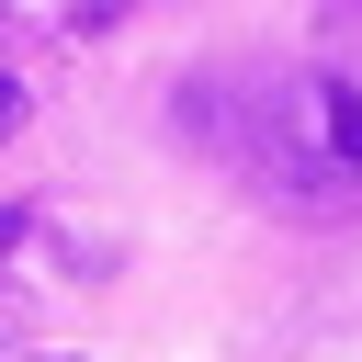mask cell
Here are the masks:
<instances>
[{"instance_id":"cell-1","label":"cell","mask_w":362,"mask_h":362,"mask_svg":"<svg viewBox=\"0 0 362 362\" xmlns=\"http://www.w3.org/2000/svg\"><path fill=\"white\" fill-rule=\"evenodd\" d=\"M136 0H68V23H124Z\"/></svg>"},{"instance_id":"cell-2","label":"cell","mask_w":362,"mask_h":362,"mask_svg":"<svg viewBox=\"0 0 362 362\" xmlns=\"http://www.w3.org/2000/svg\"><path fill=\"white\" fill-rule=\"evenodd\" d=\"M328 34H339V45H362V0H328Z\"/></svg>"},{"instance_id":"cell-3","label":"cell","mask_w":362,"mask_h":362,"mask_svg":"<svg viewBox=\"0 0 362 362\" xmlns=\"http://www.w3.org/2000/svg\"><path fill=\"white\" fill-rule=\"evenodd\" d=\"M11 124H23V79H0V136H11Z\"/></svg>"}]
</instances>
